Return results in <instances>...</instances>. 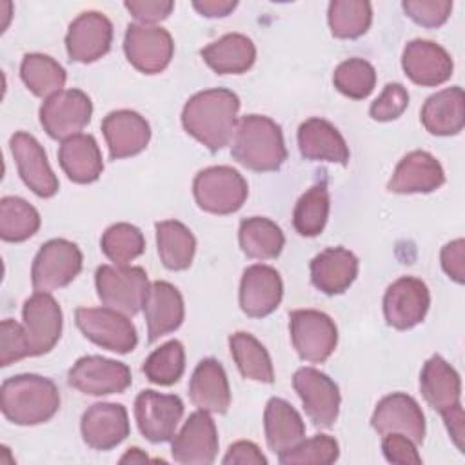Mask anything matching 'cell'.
<instances>
[{
    "label": "cell",
    "mask_w": 465,
    "mask_h": 465,
    "mask_svg": "<svg viewBox=\"0 0 465 465\" xmlns=\"http://www.w3.org/2000/svg\"><path fill=\"white\" fill-rule=\"evenodd\" d=\"M240 98L231 89L216 87L193 94L182 111L183 129L209 151L223 149L238 125Z\"/></svg>",
    "instance_id": "obj_1"
},
{
    "label": "cell",
    "mask_w": 465,
    "mask_h": 465,
    "mask_svg": "<svg viewBox=\"0 0 465 465\" xmlns=\"http://www.w3.org/2000/svg\"><path fill=\"white\" fill-rule=\"evenodd\" d=\"M0 409L15 425H40L58 412L60 391L45 376L16 374L2 383Z\"/></svg>",
    "instance_id": "obj_2"
},
{
    "label": "cell",
    "mask_w": 465,
    "mask_h": 465,
    "mask_svg": "<svg viewBox=\"0 0 465 465\" xmlns=\"http://www.w3.org/2000/svg\"><path fill=\"white\" fill-rule=\"evenodd\" d=\"M231 154L251 171L269 173L280 169L287 160V147L280 125L262 114L242 116L232 136Z\"/></svg>",
    "instance_id": "obj_3"
},
{
    "label": "cell",
    "mask_w": 465,
    "mask_h": 465,
    "mask_svg": "<svg viewBox=\"0 0 465 465\" xmlns=\"http://www.w3.org/2000/svg\"><path fill=\"white\" fill-rule=\"evenodd\" d=\"M94 283L102 303L125 316H134L143 309L151 287L147 272L129 265H100Z\"/></svg>",
    "instance_id": "obj_4"
},
{
    "label": "cell",
    "mask_w": 465,
    "mask_h": 465,
    "mask_svg": "<svg viewBox=\"0 0 465 465\" xmlns=\"http://www.w3.org/2000/svg\"><path fill=\"white\" fill-rule=\"evenodd\" d=\"M193 194L200 209L213 214H231L242 209L249 187L245 178L229 165L202 169L193 182Z\"/></svg>",
    "instance_id": "obj_5"
},
{
    "label": "cell",
    "mask_w": 465,
    "mask_h": 465,
    "mask_svg": "<svg viewBox=\"0 0 465 465\" xmlns=\"http://www.w3.org/2000/svg\"><path fill=\"white\" fill-rule=\"evenodd\" d=\"M84 256L76 243L53 238L36 252L31 267V282L35 292H51L69 285L82 271Z\"/></svg>",
    "instance_id": "obj_6"
},
{
    "label": "cell",
    "mask_w": 465,
    "mask_h": 465,
    "mask_svg": "<svg viewBox=\"0 0 465 465\" xmlns=\"http://www.w3.org/2000/svg\"><path fill=\"white\" fill-rule=\"evenodd\" d=\"M76 327L93 343L120 354L131 352L138 343L133 322L109 307H78L74 311Z\"/></svg>",
    "instance_id": "obj_7"
},
{
    "label": "cell",
    "mask_w": 465,
    "mask_h": 465,
    "mask_svg": "<svg viewBox=\"0 0 465 465\" xmlns=\"http://www.w3.org/2000/svg\"><path fill=\"white\" fill-rule=\"evenodd\" d=\"M291 340L298 356L311 363H323L336 349L338 329L331 316L314 309H298L289 314Z\"/></svg>",
    "instance_id": "obj_8"
},
{
    "label": "cell",
    "mask_w": 465,
    "mask_h": 465,
    "mask_svg": "<svg viewBox=\"0 0 465 465\" xmlns=\"http://www.w3.org/2000/svg\"><path fill=\"white\" fill-rule=\"evenodd\" d=\"M91 98L80 89H62L45 98L40 107V124L54 140H67L91 122Z\"/></svg>",
    "instance_id": "obj_9"
},
{
    "label": "cell",
    "mask_w": 465,
    "mask_h": 465,
    "mask_svg": "<svg viewBox=\"0 0 465 465\" xmlns=\"http://www.w3.org/2000/svg\"><path fill=\"white\" fill-rule=\"evenodd\" d=\"M24 336L29 356H42L49 352L62 334V309L51 292H35L24 302Z\"/></svg>",
    "instance_id": "obj_10"
},
{
    "label": "cell",
    "mask_w": 465,
    "mask_h": 465,
    "mask_svg": "<svg viewBox=\"0 0 465 465\" xmlns=\"http://www.w3.org/2000/svg\"><path fill=\"white\" fill-rule=\"evenodd\" d=\"M129 64L145 74L162 73L174 53V42L167 29L149 24H129L124 38Z\"/></svg>",
    "instance_id": "obj_11"
},
{
    "label": "cell",
    "mask_w": 465,
    "mask_h": 465,
    "mask_svg": "<svg viewBox=\"0 0 465 465\" xmlns=\"http://www.w3.org/2000/svg\"><path fill=\"white\" fill-rule=\"evenodd\" d=\"M292 387L298 392L305 414L316 427H332L340 412V389L322 371L302 367L292 376Z\"/></svg>",
    "instance_id": "obj_12"
},
{
    "label": "cell",
    "mask_w": 465,
    "mask_h": 465,
    "mask_svg": "<svg viewBox=\"0 0 465 465\" xmlns=\"http://www.w3.org/2000/svg\"><path fill=\"white\" fill-rule=\"evenodd\" d=\"M183 416V401L176 394L142 391L134 400V418L142 436L153 443L171 441Z\"/></svg>",
    "instance_id": "obj_13"
},
{
    "label": "cell",
    "mask_w": 465,
    "mask_h": 465,
    "mask_svg": "<svg viewBox=\"0 0 465 465\" xmlns=\"http://www.w3.org/2000/svg\"><path fill=\"white\" fill-rule=\"evenodd\" d=\"M67 381L71 387L91 396H107L124 392L133 378L125 363L104 356H82L69 369Z\"/></svg>",
    "instance_id": "obj_14"
},
{
    "label": "cell",
    "mask_w": 465,
    "mask_h": 465,
    "mask_svg": "<svg viewBox=\"0 0 465 465\" xmlns=\"http://www.w3.org/2000/svg\"><path fill=\"white\" fill-rule=\"evenodd\" d=\"M430 305L427 285L414 276H401L392 282L383 296V314L387 325L407 331L423 322Z\"/></svg>",
    "instance_id": "obj_15"
},
{
    "label": "cell",
    "mask_w": 465,
    "mask_h": 465,
    "mask_svg": "<svg viewBox=\"0 0 465 465\" xmlns=\"http://www.w3.org/2000/svg\"><path fill=\"white\" fill-rule=\"evenodd\" d=\"M218 452V430L205 411L193 412L171 440L173 460L182 465H209Z\"/></svg>",
    "instance_id": "obj_16"
},
{
    "label": "cell",
    "mask_w": 465,
    "mask_h": 465,
    "mask_svg": "<svg viewBox=\"0 0 465 465\" xmlns=\"http://www.w3.org/2000/svg\"><path fill=\"white\" fill-rule=\"evenodd\" d=\"M113 42V24L100 11L80 13L67 29L65 49L73 62L91 64L102 58Z\"/></svg>",
    "instance_id": "obj_17"
},
{
    "label": "cell",
    "mask_w": 465,
    "mask_h": 465,
    "mask_svg": "<svg viewBox=\"0 0 465 465\" xmlns=\"http://www.w3.org/2000/svg\"><path fill=\"white\" fill-rule=\"evenodd\" d=\"M9 145L24 183L40 198L54 196L60 183L38 140L29 133L18 131L11 136Z\"/></svg>",
    "instance_id": "obj_18"
},
{
    "label": "cell",
    "mask_w": 465,
    "mask_h": 465,
    "mask_svg": "<svg viewBox=\"0 0 465 465\" xmlns=\"http://www.w3.org/2000/svg\"><path fill=\"white\" fill-rule=\"evenodd\" d=\"M371 425L378 434L400 432L416 445L425 438V416L418 401L403 392H392L381 398L371 416Z\"/></svg>",
    "instance_id": "obj_19"
},
{
    "label": "cell",
    "mask_w": 465,
    "mask_h": 465,
    "mask_svg": "<svg viewBox=\"0 0 465 465\" xmlns=\"http://www.w3.org/2000/svg\"><path fill=\"white\" fill-rule=\"evenodd\" d=\"M283 296V283L280 272L263 263L247 267L240 282V309L251 318H263L276 311Z\"/></svg>",
    "instance_id": "obj_20"
},
{
    "label": "cell",
    "mask_w": 465,
    "mask_h": 465,
    "mask_svg": "<svg viewBox=\"0 0 465 465\" xmlns=\"http://www.w3.org/2000/svg\"><path fill=\"white\" fill-rule=\"evenodd\" d=\"M401 67L414 84L432 87L452 76L454 62L440 44L416 38L407 42L401 54Z\"/></svg>",
    "instance_id": "obj_21"
},
{
    "label": "cell",
    "mask_w": 465,
    "mask_h": 465,
    "mask_svg": "<svg viewBox=\"0 0 465 465\" xmlns=\"http://www.w3.org/2000/svg\"><path fill=\"white\" fill-rule=\"evenodd\" d=\"M84 441L94 450H109L129 436V416L122 403H94L80 421Z\"/></svg>",
    "instance_id": "obj_22"
},
{
    "label": "cell",
    "mask_w": 465,
    "mask_h": 465,
    "mask_svg": "<svg viewBox=\"0 0 465 465\" xmlns=\"http://www.w3.org/2000/svg\"><path fill=\"white\" fill-rule=\"evenodd\" d=\"M102 133L113 160L142 153L151 140V127L147 120L131 109L109 113L102 122Z\"/></svg>",
    "instance_id": "obj_23"
},
{
    "label": "cell",
    "mask_w": 465,
    "mask_h": 465,
    "mask_svg": "<svg viewBox=\"0 0 465 465\" xmlns=\"http://www.w3.org/2000/svg\"><path fill=\"white\" fill-rule=\"evenodd\" d=\"M443 182H445L443 167L430 153L411 151L398 162L387 183V189L398 194L432 193L440 189Z\"/></svg>",
    "instance_id": "obj_24"
},
{
    "label": "cell",
    "mask_w": 465,
    "mask_h": 465,
    "mask_svg": "<svg viewBox=\"0 0 465 465\" xmlns=\"http://www.w3.org/2000/svg\"><path fill=\"white\" fill-rule=\"evenodd\" d=\"M143 314L147 320V340L156 341L160 336L176 331L185 314L183 298L180 291L169 282H153L147 300L143 303Z\"/></svg>",
    "instance_id": "obj_25"
},
{
    "label": "cell",
    "mask_w": 465,
    "mask_h": 465,
    "mask_svg": "<svg viewBox=\"0 0 465 465\" xmlns=\"http://www.w3.org/2000/svg\"><path fill=\"white\" fill-rule=\"evenodd\" d=\"M189 398L194 407L213 414L227 412L231 405V389L222 363L214 358L198 361L189 381Z\"/></svg>",
    "instance_id": "obj_26"
},
{
    "label": "cell",
    "mask_w": 465,
    "mask_h": 465,
    "mask_svg": "<svg viewBox=\"0 0 465 465\" xmlns=\"http://www.w3.org/2000/svg\"><path fill=\"white\" fill-rule=\"evenodd\" d=\"M298 147L305 160L349 163V147L343 136L323 118H309L298 127Z\"/></svg>",
    "instance_id": "obj_27"
},
{
    "label": "cell",
    "mask_w": 465,
    "mask_h": 465,
    "mask_svg": "<svg viewBox=\"0 0 465 465\" xmlns=\"http://www.w3.org/2000/svg\"><path fill=\"white\" fill-rule=\"evenodd\" d=\"M358 276V258L345 247H329L311 262V282L332 296L347 291Z\"/></svg>",
    "instance_id": "obj_28"
},
{
    "label": "cell",
    "mask_w": 465,
    "mask_h": 465,
    "mask_svg": "<svg viewBox=\"0 0 465 465\" xmlns=\"http://www.w3.org/2000/svg\"><path fill=\"white\" fill-rule=\"evenodd\" d=\"M420 391L425 401L440 414L461 403L460 374L440 354H434L425 361L420 374Z\"/></svg>",
    "instance_id": "obj_29"
},
{
    "label": "cell",
    "mask_w": 465,
    "mask_h": 465,
    "mask_svg": "<svg viewBox=\"0 0 465 465\" xmlns=\"http://www.w3.org/2000/svg\"><path fill=\"white\" fill-rule=\"evenodd\" d=\"M423 127L436 136L458 134L465 125V96L460 85L430 94L420 113Z\"/></svg>",
    "instance_id": "obj_30"
},
{
    "label": "cell",
    "mask_w": 465,
    "mask_h": 465,
    "mask_svg": "<svg viewBox=\"0 0 465 465\" xmlns=\"http://www.w3.org/2000/svg\"><path fill=\"white\" fill-rule=\"evenodd\" d=\"M58 162L69 180L74 183H91L100 178L104 160L93 134H74L62 142Z\"/></svg>",
    "instance_id": "obj_31"
},
{
    "label": "cell",
    "mask_w": 465,
    "mask_h": 465,
    "mask_svg": "<svg viewBox=\"0 0 465 465\" xmlns=\"http://www.w3.org/2000/svg\"><path fill=\"white\" fill-rule=\"evenodd\" d=\"M265 440L272 452L282 454L305 438V423L300 412L282 398H271L263 412Z\"/></svg>",
    "instance_id": "obj_32"
},
{
    "label": "cell",
    "mask_w": 465,
    "mask_h": 465,
    "mask_svg": "<svg viewBox=\"0 0 465 465\" xmlns=\"http://www.w3.org/2000/svg\"><path fill=\"white\" fill-rule=\"evenodd\" d=\"M203 62L218 74H242L252 67L256 47L240 33H227L202 49Z\"/></svg>",
    "instance_id": "obj_33"
},
{
    "label": "cell",
    "mask_w": 465,
    "mask_h": 465,
    "mask_svg": "<svg viewBox=\"0 0 465 465\" xmlns=\"http://www.w3.org/2000/svg\"><path fill=\"white\" fill-rule=\"evenodd\" d=\"M156 245L162 263L169 271H183L193 263L196 240L189 227L178 220H163L156 225Z\"/></svg>",
    "instance_id": "obj_34"
},
{
    "label": "cell",
    "mask_w": 465,
    "mask_h": 465,
    "mask_svg": "<svg viewBox=\"0 0 465 465\" xmlns=\"http://www.w3.org/2000/svg\"><path fill=\"white\" fill-rule=\"evenodd\" d=\"M238 240L242 251L254 260H272L276 258L285 243L282 229L269 218L252 216L240 223Z\"/></svg>",
    "instance_id": "obj_35"
},
{
    "label": "cell",
    "mask_w": 465,
    "mask_h": 465,
    "mask_svg": "<svg viewBox=\"0 0 465 465\" xmlns=\"http://www.w3.org/2000/svg\"><path fill=\"white\" fill-rule=\"evenodd\" d=\"M232 360L243 378L272 383L274 369L267 349L249 332H234L229 338Z\"/></svg>",
    "instance_id": "obj_36"
},
{
    "label": "cell",
    "mask_w": 465,
    "mask_h": 465,
    "mask_svg": "<svg viewBox=\"0 0 465 465\" xmlns=\"http://www.w3.org/2000/svg\"><path fill=\"white\" fill-rule=\"evenodd\" d=\"M20 78L35 96L49 98L62 91L67 74L65 69L49 54L29 53L22 58Z\"/></svg>",
    "instance_id": "obj_37"
},
{
    "label": "cell",
    "mask_w": 465,
    "mask_h": 465,
    "mask_svg": "<svg viewBox=\"0 0 465 465\" xmlns=\"http://www.w3.org/2000/svg\"><path fill=\"white\" fill-rule=\"evenodd\" d=\"M327 20L332 36L352 40L367 33L372 22V5L367 0H332Z\"/></svg>",
    "instance_id": "obj_38"
},
{
    "label": "cell",
    "mask_w": 465,
    "mask_h": 465,
    "mask_svg": "<svg viewBox=\"0 0 465 465\" xmlns=\"http://www.w3.org/2000/svg\"><path fill=\"white\" fill-rule=\"evenodd\" d=\"M331 198L325 183H316L307 189L296 202L292 213V225L302 236H318L329 218Z\"/></svg>",
    "instance_id": "obj_39"
},
{
    "label": "cell",
    "mask_w": 465,
    "mask_h": 465,
    "mask_svg": "<svg viewBox=\"0 0 465 465\" xmlns=\"http://www.w3.org/2000/svg\"><path fill=\"white\" fill-rule=\"evenodd\" d=\"M40 229L38 211L20 196L0 200V236L5 242H24Z\"/></svg>",
    "instance_id": "obj_40"
},
{
    "label": "cell",
    "mask_w": 465,
    "mask_h": 465,
    "mask_svg": "<svg viewBox=\"0 0 465 465\" xmlns=\"http://www.w3.org/2000/svg\"><path fill=\"white\" fill-rule=\"evenodd\" d=\"M100 247L114 265H129L145 251V240L136 225L120 222L104 231Z\"/></svg>",
    "instance_id": "obj_41"
},
{
    "label": "cell",
    "mask_w": 465,
    "mask_h": 465,
    "mask_svg": "<svg viewBox=\"0 0 465 465\" xmlns=\"http://www.w3.org/2000/svg\"><path fill=\"white\" fill-rule=\"evenodd\" d=\"M143 374L156 385L176 383L185 369V351L178 340H169L154 349L143 361Z\"/></svg>",
    "instance_id": "obj_42"
},
{
    "label": "cell",
    "mask_w": 465,
    "mask_h": 465,
    "mask_svg": "<svg viewBox=\"0 0 465 465\" xmlns=\"http://www.w3.org/2000/svg\"><path fill=\"white\" fill-rule=\"evenodd\" d=\"M332 82L341 94L352 100H363L376 85V71L363 58H349L334 69Z\"/></svg>",
    "instance_id": "obj_43"
},
{
    "label": "cell",
    "mask_w": 465,
    "mask_h": 465,
    "mask_svg": "<svg viewBox=\"0 0 465 465\" xmlns=\"http://www.w3.org/2000/svg\"><path fill=\"white\" fill-rule=\"evenodd\" d=\"M340 456L338 441L329 434H316L311 440H302L292 449L278 454V461L282 465H329L334 463Z\"/></svg>",
    "instance_id": "obj_44"
},
{
    "label": "cell",
    "mask_w": 465,
    "mask_h": 465,
    "mask_svg": "<svg viewBox=\"0 0 465 465\" xmlns=\"http://www.w3.org/2000/svg\"><path fill=\"white\" fill-rule=\"evenodd\" d=\"M409 105V91L398 84L391 82L383 87L381 94L371 104L369 114L376 122H391L396 120Z\"/></svg>",
    "instance_id": "obj_45"
},
{
    "label": "cell",
    "mask_w": 465,
    "mask_h": 465,
    "mask_svg": "<svg viewBox=\"0 0 465 465\" xmlns=\"http://www.w3.org/2000/svg\"><path fill=\"white\" fill-rule=\"evenodd\" d=\"M403 11L423 27H440L447 22L452 11L450 0H405Z\"/></svg>",
    "instance_id": "obj_46"
},
{
    "label": "cell",
    "mask_w": 465,
    "mask_h": 465,
    "mask_svg": "<svg viewBox=\"0 0 465 465\" xmlns=\"http://www.w3.org/2000/svg\"><path fill=\"white\" fill-rule=\"evenodd\" d=\"M27 345L24 327L13 318H5L0 323V365L7 367L22 358H27Z\"/></svg>",
    "instance_id": "obj_47"
},
{
    "label": "cell",
    "mask_w": 465,
    "mask_h": 465,
    "mask_svg": "<svg viewBox=\"0 0 465 465\" xmlns=\"http://www.w3.org/2000/svg\"><path fill=\"white\" fill-rule=\"evenodd\" d=\"M381 450L387 461L398 465H418L421 456L416 450V443L400 432H387L381 440Z\"/></svg>",
    "instance_id": "obj_48"
},
{
    "label": "cell",
    "mask_w": 465,
    "mask_h": 465,
    "mask_svg": "<svg viewBox=\"0 0 465 465\" xmlns=\"http://www.w3.org/2000/svg\"><path fill=\"white\" fill-rule=\"evenodd\" d=\"M124 5L138 20V24L149 25L165 20L174 9V2L171 0H127Z\"/></svg>",
    "instance_id": "obj_49"
},
{
    "label": "cell",
    "mask_w": 465,
    "mask_h": 465,
    "mask_svg": "<svg viewBox=\"0 0 465 465\" xmlns=\"http://www.w3.org/2000/svg\"><path fill=\"white\" fill-rule=\"evenodd\" d=\"M441 267L456 283L465 282V240L458 238L441 249Z\"/></svg>",
    "instance_id": "obj_50"
},
{
    "label": "cell",
    "mask_w": 465,
    "mask_h": 465,
    "mask_svg": "<svg viewBox=\"0 0 465 465\" xmlns=\"http://www.w3.org/2000/svg\"><path fill=\"white\" fill-rule=\"evenodd\" d=\"M223 465H265L267 458L262 454V450L252 441H236L229 447L227 454L222 460Z\"/></svg>",
    "instance_id": "obj_51"
},
{
    "label": "cell",
    "mask_w": 465,
    "mask_h": 465,
    "mask_svg": "<svg viewBox=\"0 0 465 465\" xmlns=\"http://www.w3.org/2000/svg\"><path fill=\"white\" fill-rule=\"evenodd\" d=\"M445 427L452 438V441L456 443V447L460 450H463V440H465V414H463V407L461 403L452 407L450 411L441 414Z\"/></svg>",
    "instance_id": "obj_52"
},
{
    "label": "cell",
    "mask_w": 465,
    "mask_h": 465,
    "mask_svg": "<svg viewBox=\"0 0 465 465\" xmlns=\"http://www.w3.org/2000/svg\"><path fill=\"white\" fill-rule=\"evenodd\" d=\"M236 5H238L236 0H196V2H193V7L207 18L227 16Z\"/></svg>",
    "instance_id": "obj_53"
},
{
    "label": "cell",
    "mask_w": 465,
    "mask_h": 465,
    "mask_svg": "<svg viewBox=\"0 0 465 465\" xmlns=\"http://www.w3.org/2000/svg\"><path fill=\"white\" fill-rule=\"evenodd\" d=\"M143 461H149L147 454L138 449V447H133V449H127V452L120 458V463H143Z\"/></svg>",
    "instance_id": "obj_54"
}]
</instances>
